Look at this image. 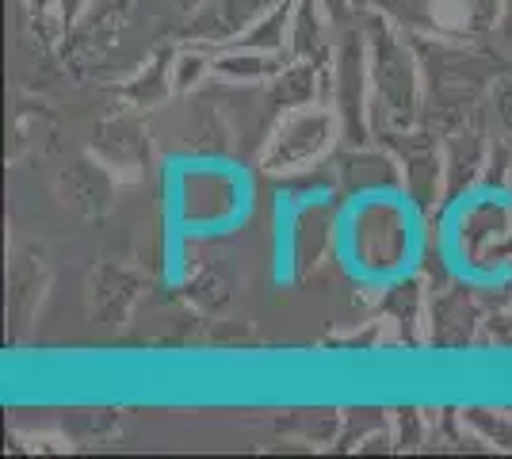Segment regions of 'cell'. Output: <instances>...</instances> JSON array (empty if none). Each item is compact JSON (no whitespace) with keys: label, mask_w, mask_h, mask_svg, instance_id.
I'll list each match as a JSON object with an SVG mask.
<instances>
[]
</instances>
